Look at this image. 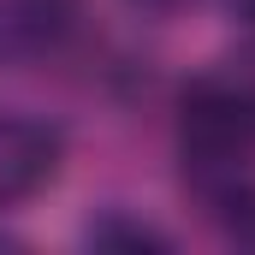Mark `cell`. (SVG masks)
Listing matches in <instances>:
<instances>
[{
  "instance_id": "1",
  "label": "cell",
  "mask_w": 255,
  "mask_h": 255,
  "mask_svg": "<svg viewBox=\"0 0 255 255\" xmlns=\"http://www.w3.org/2000/svg\"><path fill=\"white\" fill-rule=\"evenodd\" d=\"M178 160L196 196L255 172V71L214 65L178 95Z\"/></svg>"
},
{
  "instance_id": "2",
  "label": "cell",
  "mask_w": 255,
  "mask_h": 255,
  "mask_svg": "<svg viewBox=\"0 0 255 255\" xmlns=\"http://www.w3.org/2000/svg\"><path fill=\"white\" fill-rule=\"evenodd\" d=\"M60 160H65L60 125L18 113V107H0V208H18L36 190H48L60 178Z\"/></svg>"
},
{
  "instance_id": "3",
  "label": "cell",
  "mask_w": 255,
  "mask_h": 255,
  "mask_svg": "<svg viewBox=\"0 0 255 255\" xmlns=\"http://www.w3.org/2000/svg\"><path fill=\"white\" fill-rule=\"evenodd\" d=\"M83 0H0V65H30L60 54L77 30Z\"/></svg>"
},
{
  "instance_id": "4",
  "label": "cell",
  "mask_w": 255,
  "mask_h": 255,
  "mask_svg": "<svg viewBox=\"0 0 255 255\" xmlns=\"http://www.w3.org/2000/svg\"><path fill=\"white\" fill-rule=\"evenodd\" d=\"M202 208H208V220L226 232V244L255 250V172H250V178L220 184V190H208V196H202Z\"/></svg>"
},
{
  "instance_id": "5",
  "label": "cell",
  "mask_w": 255,
  "mask_h": 255,
  "mask_svg": "<svg viewBox=\"0 0 255 255\" xmlns=\"http://www.w3.org/2000/svg\"><path fill=\"white\" fill-rule=\"evenodd\" d=\"M89 244H101V250H172V238L160 232V226H148V220H130V214H107V220H95L89 226Z\"/></svg>"
},
{
  "instance_id": "6",
  "label": "cell",
  "mask_w": 255,
  "mask_h": 255,
  "mask_svg": "<svg viewBox=\"0 0 255 255\" xmlns=\"http://www.w3.org/2000/svg\"><path fill=\"white\" fill-rule=\"evenodd\" d=\"M136 12H148V18H172V12H184V6H196V0H130Z\"/></svg>"
},
{
  "instance_id": "7",
  "label": "cell",
  "mask_w": 255,
  "mask_h": 255,
  "mask_svg": "<svg viewBox=\"0 0 255 255\" xmlns=\"http://www.w3.org/2000/svg\"><path fill=\"white\" fill-rule=\"evenodd\" d=\"M238 12H244V24L255 30V0H238Z\"/></svg>"
}]
</instances>
